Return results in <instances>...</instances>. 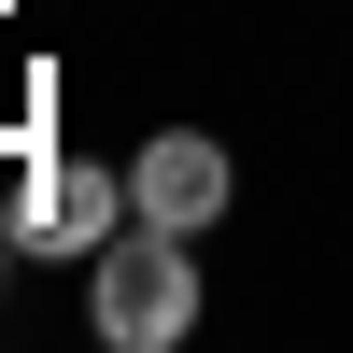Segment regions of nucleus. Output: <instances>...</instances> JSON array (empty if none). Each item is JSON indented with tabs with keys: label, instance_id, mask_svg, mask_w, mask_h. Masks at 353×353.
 Wrapping results in <instances>:
<instances>
[{
	"label": "nucleus",
	"instance_id": "1",
	"mask_svg": "<svg viewBox=\"0 0 353 353\" xmlns=\"http://www.w3.org/2000/svg\"><path fill=\"white\" fill-rule=\"evenodd\" d=\"M0 212H14V254L28 269H99L113 241H128V170H99V156H71V141H28L14 156V184H0Z\"/></svg>",
	"mask_w": 353,
	"mask_h": 353
},
{
	"label": "nucleus",
	"instance_id": "2",
	"mask_svg": "<svg viewBox=\"0 0 353 353\" xmlns=\"http://www.w3.org/2000/svg\"><path fill=\"white\" fill-rule=\"evenodd\" d=\"M198 311H212V283H198V241L128 212V241L85 269V325H99L113 353H184V339H198Z\"/></svg>",
	"mask_w": 353,
	"mask_h": 353
},
{
	"label": "nucleus",
	"instance_id": "3",
	"mask_svg": "<svg viewBox=\"0 0 353 353\" xmlns=\"http://www.w3.org/2000/svg\"><path fill=\"white\" fill-rule=\"evenodd\" d=\"M128 198H141V226H184V241H212L226 212H241V156H226L212 128H156L128 156Z\"/></svg>",
	"mask_w": 353,
	"mask_h": 353
},
{
	"label": "nucleus",
	"instance_id": "4",
	"mask_svg": "<svg viewBox=\"0 0 353 353\" xmlns=\"http://www.w3.org/2000/svg\"><path fill=\"white\" fill-rule=\"evenodd\" d=\"M14 269H28V254H14V212H0V283H14Z\"/></svg>",
	"mask_w": 353,
	"mask_h": 353
}]
</instances>
